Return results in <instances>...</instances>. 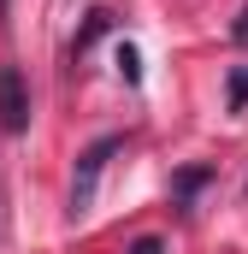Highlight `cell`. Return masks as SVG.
<instances>
[{
	"mask_svg": "<svg viewBox=\"0 0 248 254\" xmlns=\"http://www.w3.org/2000/svg\"><path fill=\"white\" fill-rule=\"evenodd\" d=\"M107 24H113L107 12H89V24H83V36H77V54H83V48H95V42L107 36Z\"/></svg>",
	"mask_w": 248,
	"mask_h": 254,
	"instance_id": "277c9868",
	"label": "cell"
},
{
	"mask_svg": "<svg viewBox=\"0 0 248 254\" xmlns=\"http://www.w3.org/2000/svg\"><path fill=\"white\" fill-rule=\"evenodd\" d=\"M130 254H160V237H136V243H130Z\"/></svg>",
	"mask_w": 248,
	"mask_h": 254,
	"instance_id": "52a82bcc",
	"label": "cell"
},
{
	"mask_svg": "<svg viewBox=\"0 0 248 254\" xmlns=\"http://www.w3.org/2000/svg\"><path fill=\"white\" fill-rule=\"evenodd\" d=\"M207 178H213V172H207V166H189V172H178V184H172V190H178V201H189V195L201 190V184H207Z\"/></svg>",
	"mask_w": 248,
	"mask_h": 254,
	"instance_id": "3957f363",
	"label": "cell"
},
{
	"mask_svg": "<svg viewBox=\"0 0 248 254\" xmlns=\"http://www.w3.org/2000/svg\"><path fill=\"white\" fill-rule=\"evenodd\" d=\"M231 107H248V65L231 71Z\"/></svg>",
	"mask_w": 248,
	"mask_h": 254,
	"instance_id": "8992f818",
	"label": "cell"
},
{
	"mask_svg": "<svg viewBox=\"0 0 248 254\" xmlns=\"http://www.w3.org/2000/svg\"><path fill=\"white\" fill-rule=\"evenodd\" d=\"M0 130L6 136L30 130V83H24L18 65H0Z\"/></svg>",
	"mask_w": 248,
	"mask_h": 254,
	"instance_id": "7a4b0ae2",
	"label": "cell"
},
{
	"mask_svg": "<svg viewBox=\"0 0 248 254\" xmlns=\"http://www.w3.org/2000/svg\"><path fill=\"white\" fill-rule=\"evenodd\" d=\"M119 77H124V83H142V60H136V48H119Z\"/></svg>",
	"mask_w": 248,
	"mask_h": 254,
	"instance_id": "5b68a950",
	"label": "cell"
},
{
	"mask_svg": "<svg viewBox=\"0 0 248 254\" xmlns=\"http://www.w3.org/2000/svg\"><path fill=\"white\" fill-rule=\"evenodd\" d=\"M124 148V136H101V142H89L83 154H77V178H71V219H83L89 207H95V184H101V172H107V160Z\"/></svg>",
	"mask_w": 248,
	"mask_h": 254,
	"instance_id": "6da1fadb",
	"label": "cell"
}]
</instances>
